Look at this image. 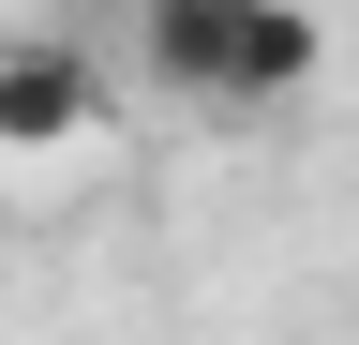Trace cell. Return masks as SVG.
<instances>
[{
  "mask_svg": "<svg viewBox=\"0 0 359 345\" xmlns=\"http://www.w3.org/2000/svg\"><path fill=\"white\" fill-rule=\"evenodd\" d=\"M314 60H330V15L314 0H135V75L165 105L255 120V105L314 91Z\"/></svg>",
  "mask_w": 359,
  "mask_h": 345,
  "instance_id": "1",
  "label": "cell"
},
{
  "mask_svg": "<svg viewBox=\"0 0 359 345\" xmlns=\"http://www.w3.org/2000/svg\"><path fill=\"white\" fill-rule=\"evenodd\" d=\"M90 120H105V75H90L75 46H0V150H75Z\"/></svg>",
  "mask_w": 359,
  "mask_h": 345,
  "instance_id": "2",
  "label": "cell"
}]
</instances>
